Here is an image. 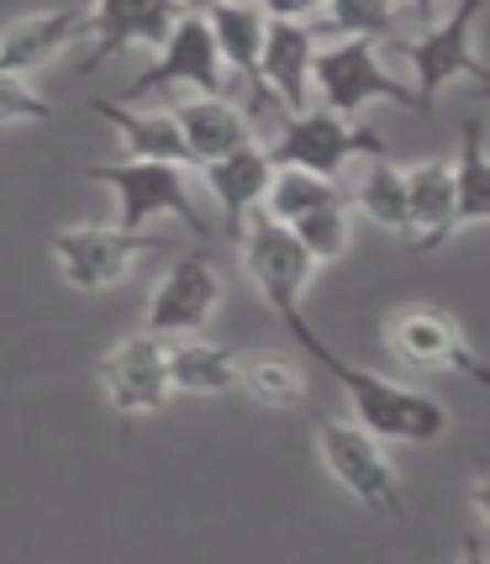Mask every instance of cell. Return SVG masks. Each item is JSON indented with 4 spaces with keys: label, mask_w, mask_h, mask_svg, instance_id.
<instances>
[{
    "label": "cell",
    "mask_w": 490,
    "mask_h": 564,
    "mask_svg": "<svg viewBox=\"0 0 490 564\" xmlns=\"http://www.w3.org/2000/svg\"><path fill=\"white\" fill-rule=\"evenodd\" d=\"M285 327H291L295 344L306 348V354L338 380V391H344L348 406H353V422L369 427L374 438H385V443H438V438H448L454 417H448V406H443L438 395L417 391V386H406V380H391V375H374V369H364V365H348L344 354H333V348L317 338V327L306 322V312L291 317Z\"/></svg>",
    "instance_id": "6da1fadb"
},
{
    "label": "cell",
    "mask_w": 490,
    "mask_h": 564,
    "mask_svg": "<svg viewBox=\"0 0 490 564\" xmlns=\"http://www.w3.org/2000/svg\"><path fill=\"white\" fill-rule=\"evenodd\" d=\"M85 180L106 185L117 196V227L143 232L148 221L174 217L185 221L196 238L211 227L200 217L196 196H190V164H164V159H111V164H85Z\"/></svg>",
    "instance_id": "7a4b0ae2"
},
{
    "label": "cell",
    "mask_w": 490,
    "mask_h": 564,
    "mask_svg": "<svg viewBox=\"0 0 490 564\" xmlns=\"http://www.w3.org/2000/svg\"><path fill=\"white\" fill-rule=\"evenodd\" d=\"M312 100H322L338 117H359L374 100L417 106L412 85L401 74H391L380 43H369V37H338V43L317 48V58H312Z\"/></svg>",
    "instance_id": "3957f363"
},
{
    "label": "cell",
    "mask_w": 490,
    "mask_h": 564,
    "mask_svg": "<svg viewBox=\"0 0 490 564\" xmlns=\"http://www.w3.org/2000/svg\"><path fill=\"white\" fill-rule=\"evenodd\" d=\"M48 253H53V270L64 285L74 291L96 295V291H111V285H122L132 264L138 259H153V253H164V238H153V232H127V227H96V221H74V227H58L48 238Z\"/></svg>",
    "instance_id": "277c9868"
},
{
    "label": "cell",
    "mask_w": 490,
    "mask_h": 564,
    "mask_svg": "<svg viewBox=\"0 0 490 564\" xmlns=\"http://www.w3.org/2000/svg\"><path fill=\"white\" fill-rule=\"evenodd\" d=\"M232 243H238L248 285L264 295V306H270L274 317L280 322L301 317V301H306V285H312V274H317V259L295 243L291 227L264 217V212L253 206L243 221V232H238Z\"/></svg>",
    "instance_id": "5b68a950"
},
{
    "label": "cell",
    "mask_w": 490,
    "mask_h": 564,
    "mask_svg": "<svg viewBox=\"0 0 490 564\" xmlns=\"http://www.w3.org/2000/svg\"><path fill=\"white\" fill-rule=\"evenodd\" d=\"M312 433H317L322 465L333 469V480H338L353 501H364L369 512H385V517H395V522L406 517V496H401L395 465L385 459V438H374L369 427L344 422V417H317Z\"/></svg>",
    "instance_id": "8992f818"
},
{
    "label": "cell",
    "mask_w": 490,
    "mask_h": 564,
    "mask_svg": "<svg viewBox=\"0 0 490 564\" xmlns=\"http://www.w3.org/2000/svg\"><path fill=\"white\" fill-rule=\"evenodd\" d=\"M480 6H486V0H459L443 22H427V32L401 43V58L412 64V79H417V85H412L417 111H427L454 79H475L480 90L490 85L486 58L475 48V17H480Z\"/></svg>",
    "instance_id": "52a82bcc"
},
{
    "label": "cell",
    "mask_w": 490,
    "mask_h": 564,
    "mask_svg": "<svg viewBox=\"0 0 490 564\" xmlns=\"http://www.w3.org/2000/svg\"><path fill=\"white\" fill-rule=\"evenodd\" d=\"M270 159L274 164H301V170L317 174H344V164L369 159V153H391L380 143V132L353 117H338L327 106H301V111H280V132H274Z\"/></svg>",
    "instance_id": "ba28073f"
},
{
    "label": "cell",
    "mask_w": 490,
    "mask_h": 564,
    "mask_svg": "<svg viewBox=\"0 0 490 564\" xmlns=\"http://www.w3.org/2000/svg\"><path fill=\"white\" fill-rule=\"evenodd\" d=\"M380 338H385V354L406 369L486 380V365H480L475 344L465 338V327L448 312H438V306H395L385 327H380Z\"/></svg>",
    "instance_id": "9c48e42d"
},
{
    "label": "cell",
    "mask_w": 490,
    "mask_h": 564,
    "mask_svg": "<svg viewBox=\"0 0 490 564\" xmlns=\"http://www.w3.org/2000/svg\"><path fill=\"white\" fill-rule=\"evenodd\" d=\"M96 380H100V395L117 417H153L170 406V365H164V338L159 333H127L122 344H111L100 354L96 365Z\"/></svg>",
    "instance_id": "30bf717a"
},
{
    "label": "cell",
    "mask_w": 490,
    "mask_h": 564,
    "mask_svg": "<svg viewBox=\"0 0 490 564\" xmlns=\"http://www.w3.org/2000/svg\"><path fill=\"white\" fill-rule=\"evenodd\" d=\"M227 85V69L217 58V43H211V26L200 11H185L179 22L170 26V37L159 43V58L148 64L132 85H127L117 100H143L148 90H196V96H221Z\"/></svg>",
    "instance_id": "8fae6325"
},
{
    "label": "cell",
    "mask_w": 490,
    "mask_h": 564,
    "mask_svg": "<svg viewBox=\"0 0 490 564\" xmlns=\"http://www.w3.org/2000/svg\"><path fill=\"white\" fill-rule=\"evenodd\" d=\"M221 270L206 259V253H185L153 291H148V317L143 327L159 333V338H185V333H200L211 312L221 306Z\"/></svg>",
    "instance_id": "7c38bea8"
},
{
    "label": "cell",
    "mask_w": 490,
    "mask_h": 564,
    "mask_svg": "<svg viewBox=\"0 0 490 564\" xmlns=\"http://www.w3.org/2000/svg\"><path fill=\"white\" fill-rule=\"evenodd\" d=\"M185 0H96L85 11L90 22V53L79 58V74H96L111 53L122 48H159L170 37V26L185 17Z\"/></svg>",
    "instance_id": "4fadbf2b"
},
{
    "label": "cell",
    "mask_w": 490,
    "mask_h": 564,
    "mask_svg": "<svg viewBox=\"0 0 490 564\" xmlns=\"http://www.w3.org/2000/svg\"><path fill=\"white\" fill-rule=\"evenodd\" d=\"M200 17L211 26L221 69L238 74L248 85V111H253V122H259V111L274 106L270 90L259 85V48H264V26H270V17L259 11V0H211Z\"/></svg>",
    "instance_id": "5bb4252c"
},
{
    "label": "cell",
    "mask_w": 490,
    "mask_h": 564,
    "mask_svg": "<svg viewBox=\"0 0 490 564\" xmlns=\"http://www.w3.org/2000/svg\"><path fill=\"white\" fill-rule=\"evenodd\" d=\"M312 58H317V26L270 17L264 48H259V85L270 90L280 111L312 106Z\"/></svg>",
    "instance_id": "9a60e30c"
},
{
    "label": "cell",
    "mask_w": 490,
    "mask_h": 564,
    "mask_svg": "<svg viewBox=\"0 0 490 564\" xmlns=\"http://www.w3.org/2000/svg\"><path fill=\"white\" fill-rule=\"evenodd\" d=\"M90 32L85 11L74 6H53V11H26V17H11L0 26V69L6 74H37L48 69L58 53L79 43Z\"/></svg>",
    "instance_id": "2e32d148"
},
{
    "label": "cell",
    "mask_w": 490,
    "mask_h": 564,
    "mask_svg": "<svg viewBox=\"0 0 490 564\" xmlns=\"http://www.w3.org/2000/svg\"><path fill=\"white\" fill-rule=\"evenodd\" d=\"M196 170H200V180H206L211 200H217L221 227L238 238V232H243V221H248V212L264 200V185H270V174H274L270 148L253 138V143L232 148V153H221V159H206V164H196Z\"/></svg>",
    "instance_id": "e0dca14e"
},
{
    "label": "cell",
    "mask_w": 490,
    "mask_h": 564,
    "mask_svg": "<svg viewBox=\"0 0 490 564\" xmlns=\"http://www.w3.org/2000/svg\"><path fill=\"white\" fill-rule=\"evenodd\" d=\"M406 180V227H401V243L412 253H433L443 248L459 227H454V180L443 159H422L412 170H401Z\"/></svg>",
    "instance_id": "ac0fdd59"
},
{
    "label": "cell",
    "mask_w": 490,
    "mask_h": 564,
    "mask_svg": "<svg viewBox=\"0 0 490 564\" xmlns=\"http://www.w3.org/2000/svg\"><path fill=\"white\" fill-rule=\"evenodd\" d=\"M174 122H179L185 148H190V170L259 138L253 111H248V106H232L227 96H196V90H190V100L174 106Z\"/></svg>",
    "instance_id": "d6986e66"
},
{
    "label": "cell",
    "mask_w": 490,
    "mask_h": 564,
    "mask_svg": "<svg viewBox=\"0 0 490 564\" xmlns=\"http://www.w3.org/2000/svg\"><path fill=\"white\" fill-rule=\"evenodd\" d=\"M100 122L117 127L127 159H164V164H190V148L179 138L174 111H138L132 100H96L90 106Z\"/></svg>",
    "instance_id": "ffe728a7"
},
{
    "label": "cell",
    "mask_w": 490,
    "mask_h": 564,
    "mask_svg": "<svg viewBox=\"0 0 490 564\" xmlns=\"http://www.w3.org/2000/svg\"><path fill=\"white\" fill-rule=\"evenodd\" d=\"M164 365H170V391L179 395L238 391V354H227L221 344H206L200 333L164 338Z\"/></svg>",
    "instance_id": "44dd1931"
},
{
    "label": "cell",
    "mask_w": 490,
    "mask_h": 564,
    "mask_svg": "<svg viewBox=\"0 0 490 564\" xmlns=\"http://www.w3.org/2000/svg\"><path fill=\"white\" fill-rule=\"evenodd\" d=\"M454 180V227H480L490 217V164H486V127L469 117L459 127V159L448 164Z\"/></svg>",
    "instance_id": "7402d4cb"
},
{
    "label": "cell",
    "mask_w": 490,
    "mask_h": 564,
    "mask_svg": "<svg viewBox=\"0 0 490 564\" xmlns=\"http://www.w3.org/2000/svg\"><path fill=\"white\" fill-rule=\"evenodd\" d=\"M344 196H348V185H344V180H333V174L301 170V164H274L270 185H264V200H259V212L291 227L295 217H306V212H317V206H327V200H344Z\"/></svg>",
    "instance_id": "603a6c76"
},
{
    "label": "cell",
    "mask_w": 490,
    "mask_h": 564,
    "mask_svg": "<svg viewBox=\"0 0 490 564\" xmlns=\"http://www.w3.org/2000/svg\"><path fill=\"white\" fill-rule=\"evenodd\" d=\"M348 200H353L374 227H385V232L401 238V227H406V180H401V164H395L391 153H369V164H364V174L353 180Z\"/></svg>",
    "instance_id": "cb8c5ba5"
},
{
    "label": "cell",
    "mask_w": 490,
    "mask_h": 564,
    "mask_svg": "<svg viewBox=\"0 0 490 564\" xmlns=\"http://www.w3.org/2000/svg\"><path fill=\"white\" fill-rule=\"evenodd\" d=\"M238 386H243L259 406H306V375L291 354H274V348H253L248 359H238Z\"/></svg>",
    "instance_id": "d4e9b609"
},
{
    "label": "cell",
    "mask_w": 490,
    "mask_h": 564,
    "mask_svg": "<svg viewBox=\"0 0 490 564\" xmlns=\"http://www.w3.org/2000/svg\"><path fill=\"white\" fill-rule=\"evenodd\" d=\"M291 232H295V243L317 259V270H322V264H338V259H348V248H353V212H348V196L344 200H327V206L306 212V217H295Z\"/></svg>",
    "instance_id": "484cf974"
},
{
    "label": "cell",
    "mask_w": 490,
    "mask_h": 564,
    "mask_svg": "<svg viewBox=\"0 0 490 564\" xmlns=\"http://www.w3.org/2000/svg\"><path fill=\"white\" fill-rule=\"evenodd\" d=\"M322 11H327V17H322L327 32H338V37H369V43L391 37L395 22H401V17H395V11H401L395 0H327Z\"/></svg>",
    "instance_id": "4316f807"
},
{
    "label": "cell",
    "mask_w": 490,
    "mask_h": 564,
    "mask_svg": "<svg viewBox=\"0 0 490 564\" xmlns=\"http://www.w3.org/2000/svg\"><path fill=\"white\" fill-rule=\"evenodd\" d=\"M53 106L32 85L26 74H6L0 69V127H26V122H48Z\"/></svg>",
    "instance_id": "83f0119b"
},
{
    "label": "cell",
    "mask_w": 490,
    "mask_h": 564,
    "mask_svg": "<svg viewBox=\"0 0 490 564\" xmlns=\"http://www.w3.org/2000/svg\"><path fill=\"white\" fill-rule=\"evenodd\" d=\"M322 6L327 0H259V11L280 17V22H312V17H322Z\"/></svg>",
    "instance_id": "f1b7e54d"
},
{
    "label": "cell",
    "mask_w": 490,
    "mask_h": 564,
    "mask_svg": "<svg viewBox=\"0 0 490 564\" xmlns=\"http://www.w3.org/2000/svg\"><path fill=\"white\" fill-rule=\"evenodd\" d=\"M395 6H406L417 22H433V17H438V0H395Z\"/></svg>",
    "instance_id": "f546056e"
},
{
    "label": "cell",
    "mask_w": 490,
    "mask_h": 564,
    "mask_svg": "<svg viewBox=\"0 0 490 564\" xmlns=\"http://www.w3.org/2000/svg\"><path fill=\"white\" fill-rule=\"evenodd\" d=\"M185 6H190V11H206V6H211V0H185Z\"/></svg>",
    "instance_id": "4dcf8cb0"
}]
</instances>
